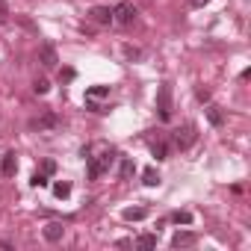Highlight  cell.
Returning <instances> with one entry per match:
<instances>
[{
  "instance_id": "6da1fadb",
  "label": "cell",
  "mask_w": 251,
  "mask_h": 251,
  "mask_svg": "<svg viewBox=\"0 0 251 251\" xmlns=\"http://www.w3.org/2000/svg\"><path fill=\"white\" fill-rule=\"evenodd\" d=\"M112 160H115V151H103L100 157H92L89 160V180H98L103 172H109V166H112Z\"/></svg>"
},
{
  "instance_id": "7a4b0ae2",
  "label": "cell",
  "mask_w": 251,
  "mask_h": 251,
  "mask_svg": "<svg viewBox=\"0 0 251 251\" xmlns=\"http://www.w3.org/2000/svg\"><path fill=\"white\" fill-rule=\"evenodd\" d=\"M112 21L121 24V27H130L136 21V6L130 3V0H121V3L112 9Z\"/></svg>"
},
{
  "instance_id": "3957f363",
  "label": "cell",
  "mask_w": 251,
  "mask_h": 251,
  "mask_svg": "<svg viewBox=\"0 0 251 251\" xmlns=\"http://www.w3.org/2000/svg\"><path fill=\"white\" fill-rule=\"evenodd\" d=\"M157 112H160L163 121L172 118V83H160V89H157Z\"/></svg>"
},
{
  "instance_id": "277c9868",
  "label": "cell",
  "mask_w": 251,
  "mask_h": 251,
  "mask_svg": "<svg viewBox=\"0 0 251 251\" xmlns=\"http://www.w3.org/2000/svg\"><path fill=\"white\" fill-rule=\"evenodd\" d=\"M172 139H175V145H177L180 151L192 148V145H195V139H198V133H195V124H183V127H177V130L172 133Z\"/></svg>"
},
{
  "instance_id": "5b68a950",
  "label": "cell",
  "mask_w": 251,
  "mask_h": 251,
  "mask_svg": "<svg viewBox=\"0 0 251 251\" xmlns=\"http://www.w3.org/2000/svg\"><path fill=\"white\" fill-rule=\"evenodd\" d=\"M39 62H42L45 68H56V62H59V56H56V48H53L50 42H45V45L39 48Z\"/></svg>"
},
{
  "instance_id": "8992f818",
  "label": "cell",
  "mask_w": 251,
  "mask_h": 251,
  "mask_svg": "<svg viewBox=\"0 0 251 251\" xmlns=\"http://www.w3.org/2000/svg\"><path fill=\"white\" fill-rule=\"evenodd\" d=\"M15 172H18L15 151H6L3 157H0V175H3V177H15Z\"/></svg>"
},
{
  "instance_id": "52a82bcc",
  "label": "cell",
  "mask_w": 251,
  "mask_h": 251,
  "mask_svg": "<svg viewBox=\"0 0 251 251\" xmlns=\"http://www.w3.org/2000/svg\"><path fill=\"white\" fill-rule=\"evenodd\" d=\"M89 15H92L95 24H112V9H109V6H95Z\"/></svg>"
},
{
  "instance_id": "ba28073f",
  "label": "cell",
  "mask_w": 251,
  "mask_h": 251,
  "mask_svg": "<svg viewBox=\"0 0 251 251\" xmlns=\"http://www.w3.org/2000/svg\"><path fill=\"white\" fill-rule=\"evenodd\" d=\"M65 236V227H62V222H50L48 227H45V239L48 242H59Z\"/></svg>"
},
{
  "instance_id": "9c48e42d",
  "label": "cell",
  "mask_w": 251,
  "mask_h": 251,
  "mask_svg": "<svg viewBox=\"0 0 251 251\" xmlns=\"http://www.w3.org/2000/svg\"><path fill=\"white\" fill-rule=\"evenodd\" d=\"M195 239H198V236H195L192 230H177V233L172 236V245H175V248H186V245H192Z\"/></svg>"
},
{
  "instance_id": "30bf717a",
  "label": "cell",
  "mask_w": 251,
  "mask_h": 251,
  "mask_svg": "<svg viewBox=\"0 0 251 251\" xmlns=\"http://www.w3.org/2000/svg\"><path fill=\"white\" fill-rule=\"evenodd\" d=\"M207 121L213 124V127H222V124H225V112H222V106L210 103V106H207Z\"/></svg>"
},
{
  "instance_id": "8fae6325",
  "label": "cell",
  "mask_w": 251,
  "mask_h": 251,
  "mask_svg": "<svg viewBox=\"0 0 251 251\" xmlns=\"http://www.w3.org/2000/svg\"><path fill=\"white\" fill-rule=\"evenodd\" d=\"M121 216L127 219V222H142V219L148 216V207H127V210L121 213Z\"/></svg>"
},
{
  "instance_id": "7c38bea8",
  "label": "cell",
  "mask_w": 251,
  "mask_h": 251,
  "mask_svg": "<svg viewBox=\"0 0 251 251\" xmlns=\"http://www.w3.org/2000/svg\"><path fill=\"white\" fill-rule=\"evenodd\" d=\"M142 183H145V186H160V172H157L154 166H148V169L142 172Z\"/></svg>"
},
{
  "instance_id": "4fadbf2b",
  "label": "cell",
  "mask_w": 251,
  "mask_h": 251,
  "mask_svg": "<svg viewBox=\"0 0 251 251\" xmlns=\"http://www.w3.org/2000/svg\"><path fill=\"white\" fill-rule=\"evenodd\" d=\"M98 98H109V86H92V89H86V100H98Z\"/></svg>"
},
{
  "instance_id": "5bb4252c",
  "label": "cell",
  "mask_w": 251,
  "mask_h": 251,
  "mask_svg": "<svg viewBox=\"0 0 251 251\" xmlns=\"http://www.w3.org/2000/svg\"><path fill=\"white\" fill-rule=\"evenodd\" d=\"M151 154H154V160H157V163L169 160V142H157V145H151Z\"/></svg>"
},
{
  "instance_id": "9a60e30c",
  "label": "cell",
  "mask_w": 251,
  "mask_h": 251,
  "mask_svg": "<svg viewBox=\"0 0 251 251\" xmlns=\"http://www.w3.org/2000/svg\"><path fill=\"white\" fill-rule=\"evenodd\" d=\"M33 127H48V130H50V127H56V115H53V112H45L42 118H36V121H33Z\"/></svg>"
},
{
  "instance_id": "2e32d148",
  "label": "cell",
  "mask_w": 251,
  "mask_h": 251,
  "mask_svg": "<svg viewBox=\"0 0 251 251\" xmlns=\"http://www.w3.org/2000/svg\"><path fill=\"white\" fill-rule=\"evenodd\" d=\"M53 195H56V198H68V195H71V183H68V180L53 183Z\"/></svg>"
},
{
  "instance_id": "e0dca14e",
  "label": "cell",
  "mask_w": 251,
  "mask_h": 251,
  "mask_svg": "<svg viewBox=\"0 0 251 251\" xmlns=\"http://www.w3.org/2000/svg\"><path fill=\"white\" fill-rule=\"evenodd\" d=\"M136 245H139V248H154V245H157V233H142V236L136 239Z\"/></svg>"
},
{
  "instance_id": "ac0fdd59",
  "label": "cell",
  "mask_w": 251,
  "mask_h": 251,
  "mask_svg": "<svg viewBox=\"0 0 251 251\" xmlns=\"http://www.w3.org/2000/svg\"><path fill=\"white\" fill-rule=\"evenodd\" d=\"M133 169H136V166H133V160H121V172H118V175H121V180H127V177L133 175Z\"/></svg>"
},
{
  "instance_id": "d6986e66",
  "label": "cell",
  "mask_w": 251,
  "mask_h": 251,
  "mask_svg": "<svg viewBox=\"0 0 251 251\" xmlns=\"http://www.w3.org/2000/svg\"><path fill=\"white\" fill-rule=\"evenodd\" d=\"M172 222H177V225H192V213H186V210H177V213L172 216Z\"/></svg>"
},
{
  "instance_id": "ffe728a7",
  "label": "cell",
  "mask_w": 251,
  "mask_h": 251,
  "mask_svg": "<svg viewBox=\"0 0 251 251\" xmlns=\"http://www.w3.org/2000/svg\"><path fill=\"white\" fill-rule=\"evenodd\" d=\"M33 89H36V95H48V89H50V83H48V80H42V77H39V80H36V83H33Z\"/></svg>"
},
{
  "instance_id": "44dd1931",
  "label": "cell",
  "mask_w": 251,
  "mask_h": 251,
  "mask_svg": "<svg viewBox=\"0 0 251 251\" xmlns=\"http://www.w3.org/2000/svg\"><path fill=\"white\" fill-rule=\"evenodd\" d=\"M30 183H33V186H48V183H50V180H48V175H45V172H36V175H33V180H30Z\"/></svg>"
},
{
  "instance_id": "7402d4cb",
  "label": "cell",
  "mask_w": 251,
  "mask_h": 251,
  "mask_svg": "<svg viewBox=\"0 0 251 251\" xmlns=\"http://www.w3.org/2000/svg\"><path fill=\"white\" fill-rule=\"evenodd\" d=\"M42 172H45V175H53V172H56V163H53V160H45V163H42Z\"/></svg>"
},
{
  "instance_id": "603a6c76",
  "label": "cell",
  "mask_w": 251,
  "mask_h": 251,
  "mask_svg": "<svg viewBox=\"0 0 251 251\" xmlns=\"http://www.w3.org/2000/svg\"><path fill=\"white\" fill-rule=\"evenodd\" d=\"M195 98H198V100H204V103H207V100H210V92H207V89H195Z\"/></svg>"
},
{
  "instance_id": "cb8c5ba5",
  "label": "cell",
  "mask_w": 251,
  "mask_h": 251,
  "mask_svg": "<svg viewBox=\"0 0 251 251\" xmlns=\"http://www.w3.org/2000/svg\"><path fill=\"white\" fill-rule=\"evenodd\" d=\"M124 53H127V56H130V59H139V56H142V53H139V50H136V48H130V45H127V48H124Z\"/></svg>"
},
{
  "instance_id": "d4e9b609",
  "label": "cell",
  "mask_w": 251,
  "mask_h": 251,
  "mask_svg": "<svg viewBox=\"0 0 251 251\" xmlns=\"http://www.w3.org/2000/svg\"><path fill=\"white\" fill-rule=\"evenodd\" d=\"M210 0H189V6H195V9H201V6H207Z\"/></svg>"
},
{
  "instance_id": "484cf974",
  "label": "cell",
  "mask_w": 251,
  "mask_h": 251,
  "mask_svg": "<svg viewBox=\"0 0 251 251\" xmlns=\"http://www.w3.org/2000/svg\"><path fill=\"white\" fill-rule=\"evenodd\" d=\"M62 80H74V68H65L62 71Z\"/></svg>"
},
{
  "instance_id": "4316f807",
  "label": "cell",
  "mask_w": 251,
  "mask_h": 251,
  "mask_svg": "<svg viewBox=\"0 0 251 251\" xmlns=\"http://www.w3.org/2000/svg\"><path fill=\"white\" fill-rule=\"evenodd\" d=\"M0 21H6V3H0Z\"/></svg>"
}]
</instances>
